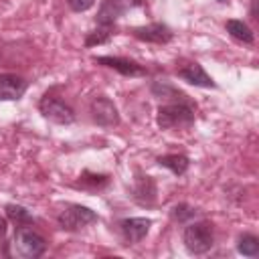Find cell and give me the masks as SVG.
Masks as SVG:
<instances>
[{
    "label": "cell",
    "instance_id": "ac0fdd59",
    "mask_svg": "<svg viewBox=\"0 0 259 259\" xmlns=\"http://www.w3.org/2000/svg\"><path fill=\"white\" fill-rule=\"evenodd\" d=\"M6 214L12 223H16V227H22V225H28L32 223V217L28 214V210L20 204H8L6 206Z\"/></svg>",
    "mask_w": 259,
    "mask_h": 259
},
{
    "label": "cell",
    "instance_id": "5bb4252c",
    "mask_svg": "<svg viewBox=\"0 0 259 259\" xmlns=\"http://www.w3.org/2000/svg\"><path fill=\"white\" fill-rule=\"evenodd\" d=\"M225 28H227V32H229L235 40H239V42L253 45V40H255L253 30H251V28H249V24H247V22H243V20L231 18V20H227V22H225Z\"/></svg>",
    "mask_w": 259,
    "mask_h": 259
},
{
    "label": "cell",
    "instance_id": "3957f363",
    "mask_svg": "<svg viewBox=\"0 0 259 259\" xmlns=\"http://www.w3.org/2000/svg\"><path fill=\"white\" fill-rule=\"evenodd\" d=\"M184 247L192 253V255H202L206 251H210L212 243H214V235H212V225L206 221L200 223H188L182 235Z\"/></svg>",
    "mask_w": 259,
    "mask_h": 259
},
{
    "label": "cell",
    "instance_id": "5b68a950",
    "mask_svg": "<svg viewBox=\"0 0 259 259\" xmlns=\"http://www.w3.org/2000/svg\"><path fill=\"white\" fill-rule=\"evenodd\" d=\"M57 221H59L61 229H65V231H81L87 225L95 223L97 221V214L91 208H87V206L69 204L65 210H61V214H59Z\"/></svg>",
    "mask_w": 259,
    "mask_h": 259
},
{
    "label": "cell",
    "instance_id": "44dd1931",
    "mask_svg": "<svg viewBox=\"0 0 259 259\" xmlns=\"http://www.w3.org/2000/svg\"><path fill=\"white\" fill-rule=\"evenodd\" d=\"M67 4H69L71 10H75V12H85V10H89V8L95 4V0H67Z\"/></svg>",
    "mask_w": 259,
    "mask_h": 259
},
{
    "label": "cell",
    "instance_id": "4fadbf2b",
    "mask_svg": "<svg viewBox=\"0 0 259 259\" xmlns=\"http://www.w3.org/2000/svg\"><path fill=\"white\" fill-rule=\"evenodd\" d=\"M132 196L140 204H148V206L154 204V200H156V182L152 180V176H138Z\"/></svg>",
    "mask_w": 259,
    "mask_h": 259
},
{
    "label": "cell",
    "instance_id": "8fae6325",
    "mask_svg": "<svg viewBox=\"0 0 259 259\" xmlns=\"http://www.w3.org/2000/svg\"><path fill=\"white\" fill-rule=\"evenodd\" d=\"M150 227H152V221L146 217H132V219H123L119 223L121 235L127 243H140L148 235Z\"/></svg>",
    "mask_w": 259,
    "mask_h": 259
},
{
    "label": "cell",
    "instance_id": "9a60e30c",
    "mask_svg": "<svg viewBox=\"0 0 259 259\" xmlns=\"http://www.w3.org/2000/svg\"><path fill=\"white\" fill-rule=\"evenodd\" d=\"M158 164L164 166V168H168L172 174L182 176L188 170V164L190 162H188V158L184 154H166V156H160L158 158Z\"/></svg>",
    "mask_w": 259,
    "mask_h": 259
},
{
    "label": "cell",
    "instance_id": "ba28073f",
    "mask_svg": "<svg viewBox=\"0 0 259 259\" xmlns=\"http://www.w3.org/2000/svg\"><path fill=\"white\" fill-rule=\"evenodd\" d=\"M138 4H142V0H103L101 2V8H99V14H97V22L103 24V26H109L127 8L138 6Z\"/></svg>",
    "mask_w": 259,
    "mask_h": 259
},
{
    "label": "cell",
    "instance_id": "52a82bcc",
    "mask_svg": "<svg viewBox=\"0 0 259 259\" xmlns=\"http://www.w3.org/2000/svg\"><path fill=\"white\" fill-rule=\"evenodd\" d=\"M95 63L103 65V67H109L125 77H144L148 73V69L132 59H123V57H95Z\"/></svg>",
    "mask_w": 259,
    "mask_h": 259
},
{
    "label": "cell",
    "instance_id": "d6986e66",
    "mask_svg": "<svg viewBox=\"0 0 259 259\" xmlns=\"http://www.w3.org/2000/svg\"><path fill=\"white\" fill-rule=\"evenodd\" d=\"M194 214H196V210H194L190 204H186V202H180V204L172 206V210H170V217H172L176 223H188Z\"/></svg>",
    "mask_w": 259,
    "mask_h": 259
},
{
    "label": "cell",
    "instance_id": "e0dca14e",
    "mask_svg": "<svg viewBox=\"0 0 259 259\" xmlns=\"http://www.w3.org/2000/svg\"><path fill=\"white\" fill-rule=\"evenodd\" d=\"M237 251L245 257H257L259 255V239L255 235H243L239 237Z\"/></svg>",
    "mask_w": 259,
    "mask_h": 259
},
{
    "label": "cell",
    "instance_id": "277c9868",
    "mask_svg": "<svg viewBox=\"0 0 259 259\" xmlns=\"http://www.w3.org/2000/svg\"><path fill=\"white\" fill-rule=\"evenodd\" d=\"M38 111L42 113V117H47L49 121L59 123V125H69V123L75 121L73 107L69 103H65L63 99L53 97V95H45L38 101Z\"/></svg>",
    "mask_w": 259,
    "mask_h": 259
},
{
    "label": "cell",
    "instance_id": "ffe728a7",
    "mask_svg": "<svg viewBox=\"0 0 259 259\" xmlns=\"http://www.w3.org/2000/svg\"><path fill=\"white\" fill-rule=\"evenodd\" d=\"M109 36H111V32H107V30H93V32H89V36L85 38V45H87V47L101 45V42H107Z\"/></svg>",
    "mask_w": 259,
    "mask_h": 259
},
{
    "label": "cell",
    "instance_id": "2e32d148",
    "mask_svg": "<svg viewBox=\"0 0 259 259\" xmlns=\"http://www.w3.org/2000/svg\"><path fill=\"white\" fill-rule=\"evenodd\" d=\"M109 184V176L107 174H93L89 170H85L81 176H79V182L77 186L81 188H87V190H101Z\"/></svg>",
    "mask_w": 259,
    "mask_h": 259
},
{
    "label": "cell",
    "instance_id": "8992f818",
    "mask_svg": "<svg viewBox=\"0 0 259 259\" xmlns=\"http://www.w3.org/2000/svg\"><path fill=\"white\" fill-rule=\"evenodd\" d=\"M91 117L95 123L103 125V127H113L119 123V113H117V107L115 103L105 97V95H99L91 101Z\"/></svg>",
    "mask_w": 259,
    "mask_h": 259
},
{
    "label": "cell",
    "instance_id": "7402d4cb",
    "mask_svg": "<svg viewBox=\"0 0 259 259\" xmlns=\"http://www.w3.org/2000/svg\"><path fill=\"white\" fill-rule=\"evenodd\" d=\"M4 233H6V221H4V219H0V239L4 237Z\"/></svg>",
    "mask_w": 259,
    "mask_h": 259
},
{
    "label": "cell",
    "instance_id": "30bf717a",
    "mask_svg": "<svg viewBox=\"0 0 259 259\" xmlns=\"http://www.w3.org/2000/svg\"><path fill=\"white\" fill-rule=\"evenodd\" d=\"M28 83L14 73L0 75V101H16L24 95Z\"/></svg>",
    "mask_w": 259,
    "mask_h": 259
},
{
    "label": "cell",
    "instance_id": "603a6c76",
    "mask_svg": "<svg viewBox=\"0 0 259 259\" xmlns=\"http://www.w3.org/2000/svg\"><path fill=\"white\" fill-rule=\"evenodd\" d=\"M219 2H225V0H219Z\"/></svg>",
    "mask_w": 259,
    "mask_h": 259
},
{
    "label": "cell",
    "instance_id": "9c48e42d",
    "mask_svg": "<svg viewBox=\"0 0 259 259\" xmlns=\"http://www.w3.org/2000/svg\"><path fill=\"white\" fill-rule=\"evenodd\" d=\"M132 34L138 40L154 42V45H166V42L172 40V30L162 22H152L148 26H138V28L132 30Z\"/></svg>",
    "mask_w": 259,
    "mask_h": 259
},
{
    "label": "cell",
    "instance_id": "7c38bea8",
    "mask_svg": "<svg viewBox=\"0 0 259 259\" xmlns=\"http://www.w3.org/2000/svg\"><path fill=\"white\" fill-rule=\"evenodd\" d=\"M178 77L182 79V81H186V83H190V85H194V87H217L214 85V81H212V77L202 69V65H198V63H188V65H184V67H180L178 71Z\"/></svg>",
    "mask_w": 259,
    "mask_h": 259
},
{
    "label": "cell",
    "instance_id": "6da1fadb",
    "mask_svg": "<svg viewBox=\"0 0 259 259\" xmlns=\"http://www.w3.org/2000/svg\"><path fill=\"white\" fill-rule=\"evenodd\" d=\"M156 123L162 130L190 127L194 123V109L182 99H178L174 103H168V105H160L158 113H156Z\"/></svg>",
    "mask_w": 259,
    "mask_h": 259
},
{
    "label": "cell",
    "instance_id": "7a4b0ae2",
    "mask_svg": "<svg viewBox=\"0 0 259 259\" xmlns=\"http://www.w3.org/2000/svg\"><path fill=\"white\" fill-rule=\"evenodd\" d=\"M47 249V241L42 235H38L36 231H32L30 227L22 225L16 229L14 233V241H12V251L16 257L22 259H36L45 253Z\"/></svg>",
    "mask_w": 259,
    "mask_h": 259
}]
</instances>
